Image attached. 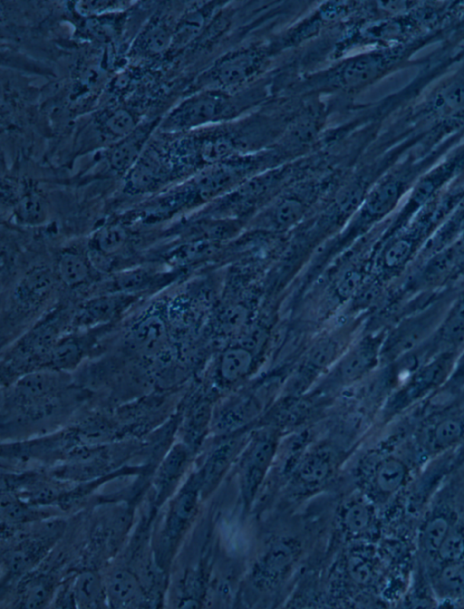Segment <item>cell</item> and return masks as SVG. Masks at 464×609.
<instances>
[{
  "label": "cell",
  "mask_w": 464,
  "mask_h": 609,
  "mask_svg": "<svg viewBox=\"0 0 464 609\" xmlns=\"http://www.w3.org/2000/svg\"><path fill=\"white\" fill-rule=\"evenodd\" d=\"M96 270L87 247L68 246L56 255L55 275L69 288H77L90 283L94 278Z\"/></svg>",
  "instance_id": "9"
},
{
  "label": "cell",
  "mask_w": 464,
  "mask_h": 609,
  "mask_svg": "<svg viewBox=\"0 0 464 609\" xmlns=\"http://www.w3.org/2000/svg\"><path fill=\"white\" fill-rule=\"evenodd\" d=\"M351 571L354 578L362 582L367 581L371 575L369 566L365 562L360 559H357L352 563Z\"/></svg>",
  "instance_id": "38"
},
{
  "label": "cell",
  "mask_w": 464,
  "mask_h": 609,
  "mask_svg": "<svg viewBox=\"0 0 464 609\" xmlns=\"http://www.w3.org/2000/svg\"><path fill=\"white\" fill-rule=\"evenodd\" d=\"M331 458L326 453H316L308 458L300 467L298 481L305 489L314 488L328 477Z\"/></svg>",
  "instance_id": "24"
},
{
  "label": "cell",
  "mask_w": 464,
  "mask_h": 609,
  "mask_svg": "<svg viewBox=\"0 0 464 609\" xmlns=\"http://www.w3.org/2000/svg\"><path fill=\"white\" fill-rule=\"evenodd\" d=\"M435 114L450 116L464 111V79L452 80L439 88L429 101Z\"/></svg>",
  "instance_id": "17"
},
{
  "label": "cell",
  "mask_w": 464,
  "mask_h": 609,
  "mask_svg": "<svg viewBox=\"0 0 464 609\" xmlns=\"http://www.w3.org/2000/svg\"><path fill=\"white\" fill-rule=\"evenodd\" d=\"M335 348L331 343H322L313 349L309 355V362L314 367H324L334 357Z\"/></svg>",
  "instance_id": "35"
},
{
  "label": "cell",
  "mask_w": 464,
  "mask_h": 609,
  "mask_svg": "<svg viewBox=\"0 0 464 609\" xmlns=\"http://www.w3.org/2000/svg\"><path fill=\"white\" fill-rule=\"evenodd\" d=\"M343 523L347 529L353 533L364 530L370 523V511L361 503H353L343 514Z\"/></svg>",
  "instance_id": "31"
},
{
  "label": "cell",
  "mask_w": 464,
  "mask_h": 609,
  "mask_svg": "<svg viewBox=\"0 0 464 609\" xmlns=\"http://www.w3.org/2000/svg\"><path fill=\"white\" fill-rule=\"evenodd\" d=\"M259 80L237 92L203 90L183 101L162 124L166 131L191 130L206 124L227 123L266 101L269 85Z\"/></svg>",
  "instance_id": "1"
},
{
  "label": "cell",
  "mask_w": 464,
  "mask_h": 609,
  "mask_svg": "<svg viewBox=\"0 0 464 609\" xmlns=\"http://www.w3.org/2000/svg\"><path fill=\"white\" fill-rule=\"evenodd\" d=\"M82 337L68 335L61 337L51 349L50 362L59 370H67L76 365L83 353Z\"/></svg>",
  "instance_id": "22"
},
{
  "label": "cell",
  "mask_w": 464,
  "mask_h": 609,
  "mask_svg": "<svg viewBox=\"0 0 464 609\" xmlns=\"http://www.w3.org/2000/svg\"><path fill=\"white\" fill-rule=\"evenodd\" d=\"M462 388H464V349L458 356L449 379L437 394L453 395Z\"/></svg>",
  "instance_id": "34"
},
{
  "label": "cell",
  "mask_w": 464,
  "mask_h": 609,
  "mask_svg": "<svg viewBox=\"0 0 464 609\" xmlns=\"http://www.w3.org/2000/svg\"><path fill=\"white\" fill-rule=\"evenodd\" d=\"M130 243L126 225L111 222L96 228L89 237L87 248L95 266L98 260L113 258L122 254Z\"/></svg>",
  "instance_id": "14"
},
{
  "label": "cell",
  "mask_w": 464,
  "mask_h": 609,
  "mask_svg": "<svg viewBox=\"0 0 464 609\" xmlns=\"http://www.w3.org/2000/svg\"><path fill=\"white\" fill-rule=\"evenodd\" d=\"M237 448V441L234 440L227 441L216 449L206 465L204 475L206 487L212 486L220 478L230 463Z\"/></svg>",
  "instance_id": "27"
},
{
  "label": "cell",
  "mask_w": 464,
  "mask_h": 609,
  "mask_svg": "<svg viewBox=\"0 0 464 609\" xmlns=\"http://www.w3.org/2000/svg\"><path fill=\"white\" fill-rule=\"evenodd\" d=\"M166 278H170V274L141 266L126 268L103 281L100 287L101 291L97 294L121 293L141 295L143 292L163 283Z\"/></svg>",
  "instance_id": "12"
},
{
  "label": "cell",
  "mask_w": 464,
  "mask_h": 609,
  "mask_svg": "<svg viewBox=\"0 0 464 609\" xmlns=\"http://www.w3.org/2000/svg\"><path fill=\"white\" fill-rule=\"evenodd\" d=\"M73 594L75 601L80 606H97L102 599L100 580L91 572L82 573L75 581Z\"/></svg>",
  "instance_id": "28"
},
{
  "label": "cell",
  "mask_w": 464,
  "mask_h": 609,
  "mask_svg": "<svg viewBox=\"0 0 464 609\" xmlns=\"http://www.w3.org/2000/svg\"><path fill=\"white\" fill-rule=\"evenodd\" d=\"M450 531V525L444 517L430 519L423 531V545L430 553H438L443 540Z\"/></svg>",
  "instance_id": "29"
},
{
  "label": "cell",
  "mask_w": 464,
  "mask_h": 609,
  "mask_svg": "<svg viewBox=\"0 0 464 609\" xmlns=\"http://www.w3.org/2000/svg\"><path fill=\"white\" fill-rule=\"evenodd\" d=\"M46 595V588L41 583L34 584L31 588H29L27 594V603H34L37 604L41 603Z\"/></svg>",
  "instance_id": "39"
},
{
  "label": "cell",
  "mask_w": 464,
  "mask_h": 609,
  "mask_svg": "<svg viewBox=\"0 0 464 609\" xmlns=\"http://www.w3.org/2000/svg\"><path fill=\"white\" fill-rule=\"evenodd\" d=\"M111 603L115 606H128L134 604L140 594L137 580L128 572H117L109 585Z\"/></svg>",
  "instance_id": "25"
},
{
  "label": "cell",
  "mask_w": 464,
  "mask_h": 609,
  "mask_svg": "<svg viewBox=\"0 0 464 609\" xmlns=\"http://www.w3.org/2000/svg\"><path fill=\"white\" fill-rule=\"evenodd\" d=\"M118 2H79L75 6L78 13L82 14H93L102 13L106 10L115 9L120 7Z\"/></svg>",
  "instance_id": "36"
},
{
  "label": "cell",
  "mask_w": 464,
  "mask_h": 609,
  "mask_svg": "<svg viewBox=\"0 0 464 609\" xmlns=\"http://www.w3.org/2000/svg\"><path fill=\"white\" fill-rule=\"evenodd\" d=\"M121 293L96 294L83 301L72 315L75 328L104 326L126 312L140 297Z\"/></svg>",
  "instance_id": "5"
},
{
  "label": "cell",
  "mask_w": 464,
  "mask_h": 609,
  "mask_svg": "<svg viewBox=\"0 0 464 609\" xmlns=\"http://www.w3.org/2000/svg\"><path fill=\"white\" fill-rule=\"evenodd\" d=\"M406 475L407 466L401 459L386 457L376 467L375 485L383 493H392L403 484Z\"/></svg>",
  "instance_id": "19"
},
{
  "label": "cell",
  "mask_w": 464,
  "mask_h": 609,
  "mask_svg": "<svg viewBox=\"0 0 464 609\" xmlns=\"http://www.w3.org/2000/svg\"><path fill=\"white\" fill-rule=\"evenodd\" d=\"M178 169L170 149L151 144L126 173V189L131 194L151 192L167 183Z\"/></svg>",
  "instance_id": "4"
},
{
  "label": "cell",
  "mask_w": 464,
  "mask_h": 609,
  "mask_svg": "<svg viewBox=\"0 0 464 609\" xmlns=\"http://www.w3.org/2000/svg\"><path fill=\"white\" fill-rule=\"evenodd\" d=\"M304 207V201L295 195L286 196L278 202L275 209L276 218L284 224L295 222L302 216Z\"/></svg>",
  "instance_id": "32"
},
{
  "label": "cell",
  "mask_w": 464,
  "mask_h": 609,
  "mask_svg": "<svg viewBox=\"0 0 464 609\" xmlns=\"http://www.w3.org/2000/svg\"><path fill=\"white\" fill-rule=\"evenodd\" d=\"M253 357L246 348L227 349L221 357L220 374L227 382H235L250 370Z\"/></svg>",
  "instance_id": "23"
},
{
  "label": "cell",
  "mask_w": 464,
  "mask_h": 609,
  "mask_svg": "<svg viewBox=\"0 0 464 609\" xmlns=\"http://www.w3.org/2000/svg\"><path fill=\"white\" fill-rule=\"evenodd\" d=\"M148 130L132 131L116 144L108 157L109 165L117 173L126 174L145 149Z\"/></svg>",
  "instance_id": "15"
},
{
  "label": "cell",
  "mask_w": 464,
  "mask_h": 609,
  "mask_svg": "<svg viewBox=\"0 0 464 609\" xmlns=\"http://www.w3.org/2000/svg\"><path fill=\"white\" fill-rule=\"evenodd\" d=\"M430 356L464 349V282L433 335L424 343Z\"/></svg>",
  "instance_id": "8"
},
{
  "label": "cell",
  "mask_w": 464,
  "mask_h": 609,
  "mask_svg": "<svg viewBox=\"0 0 464 609\" xmlns=\"http://www.w3.org/2000/svg\"><path fill=\"white\" fill-rule=\"evenodd\" d=\"M412 174L409 169H400L380 180L366 196L364 211L383 215L392 209L407 190Z\"/></svg>",
  "instance_id": "11"
},
{
  "label": "cell",
  "mask_w": 464,
  "mask_h": 609,
  "mask_svg": "<svg viewBox=\"0 0 464 609\" xmlns=\"http://www.w3.org/2000/svg\"><path fill=\"white\" fill-rule=\"evenodd\" d=\"M438 554L443 560L456 561L464 555V537L457 529H450Z\"/></svg>",
  "instance_id": "33"
},
{
  "label": "cell",
  "mask_w": 464,
  "mask_h": 609,
  "mask_svg": "<svg viewBox=\"0 0 464 609\" xmlns=\"http://www.w3.org/2000/svg\"><path fill=\"white\" fill-rule=\"evenodd\" d=\"M453 406L426 428L424 442L431 451L446 450L464 436V407L456 399Z\"/></svg>",
  "instance_id": "13"
},
{
  "label": "cell",
  "mask_w": 464,
  "mask_h": 609,
  "mask_svg": "<svg viewBox=\"0 0 464 609\" xmlns=\"http://www.w3.org/2000/svg\"><path fill=\"white\" fill-rule=\"evenodd\" d=\"M279 53L274 40L229 49L203 72L201 82L206 87L204 90L230 92L243 90L263 79Z\"/></svg>",
  "instance_id": "2"
},
{
  "label": "cell",
  "mask_w": 464,
  "mask_h": 609,
  "mask_svg": "<svg viewBox=\"0 0 464 609\" xmlns=\"http://www.w3.org/2000/svg\"><path fill=\"white\" fill-rule=\"evenodd\" d=\"M276 440L271 435L260 437L251 448L243 465L242 489L246 502L255 497L273 459Z\"/></svg>",
  "instance_id": "10"
},
{
  "label": "cell",
  "mask_w": 464,
  "mask_h": 609,
  "mask_svg": "<svg viewBox=\"0 0 464 609\" xmlns=\"http://www.w3.org/2000/svg\"><path fill=\"white\" fill-rule=\"evenodd\" d=\"M55 272L45 264L31 266L15 285L13 304L21 313L38 309L51 295Z\"/></svg>",
  "instance_id": "7"
},
{
  "label": "cell",
  "mask_w": 464,
  "mask_h": 609,
  "mask_svg": "<svg viewBox=\"0 0 464 609\" xmlns=\"http://www.w3.org/2000/svg\"><path fill=\"white\" fill-rule=\"evenodd\" d=\"M380 351L379 342L368 343L354 350L342 363L343 377L353 381L369 372L378 364Z\"/></svg>",
  "instance_id": "16"
},
{
  "label": "cell",
  "mask_w": 464,
  "mask_h": 609,
  "mask_svg": "<svg viewBox=\"0 0 464 609\" xmlns=\"http://www.w3.org/2000/svg\"><path fill=\"white\" fill-rule=\"evenodd\" d=\"M460 353L443 352L409 370L392 392L390 408L401 410L426 396L434 395L449 379Z\"/></svg>",
  "instance_id": "3"
},
{
  "label": "cell",
  "mask_w": 464,
  "mask_h": 609,
  "mask_svg": "<svg viewBox=\"0 0 464 609\" xmlns=\"http://www.w3.org/2000/svg\"><path fill=\"white\" fill-rule=\"evenodd\" d=\"M259 404L255 398L246 397L225 409L217 420V428L221 431L237 429L255 417Z\"/></svg>",
  "instance_id": "20"
},
{
  "label": "cell",
  "mask_w": 464,
  "mask_h": 609,
  "mask_svg": "<svg viewBox=\"0 0 464 609\" xmlns=\"http://www.w3.org/2000/svg\"><path fill=\"white\" fill-rule=\"evenodd\" d=\"M462 573L463 571L459 568H449L444 572L445 581L450 585L459 586L463 583L464 575Z\"/></svg>",
  "instance_id": "40"
},
{
  "label": "cell",
  "mask_w": 464,
  "mask_h": 609,
  "mask_svg": "<svg viewBox=\"0 0 464 609\" xmlns=\"http://www.w3.org/2000/svg\"><path fill=\"white\" fill-rule=\"evenodd\" d=\"M14 218L22 226H41L48 218L47 204L37 192L25 191L14 207Z\"/></svg>",
  "instance_id": "18"
},
{
  "label": "cell",
  "mask_w": 464,
  "mask_h": 609,
  "mask_svg": "<svg viewBox=\"0 0 464 609\" xmlns=\"http://www.w3.org/2000/svg\"><path fill=\"white\" fill-rule=\"evenodd\" d=\"M174 30L162 19L153 21L139 39V47L145 53H157L172 44Z\"/></svg>",
  "instance_id": "26"
},
{
  "label": "cell",
  "mask_w": 464,
  "mask_h": 609,
  "mask_svg": "<svg viewBox=\"0 0 464 609\" xmlns=\"http://www.w3.org/2000/svg\"><path fill=\"white\" fill-rule=\"evenodd\" d=\"M246 319V311L242 307H233L227 310L223 316L224 326L228 330L239 327Z\"/></svg>",
  "instance_id": "37"
},
{
  "label": "cell",
  "mask_w": 464,
  "mask_h": 609,
  "mask_svg": "<svg viewBox=\"0 0 464 609\" xmlns=\"http://www.w3.org/2000/svg\"><path fill=\"white\" fill-rule=\"evenodd\" d=\"M132 117L126 111L119 110L112 112L105 121L104 132L113 138H124L134 130Z\"/></svg>",
  "instance_id": "30"
},
{
  "label": "cell",
  "mask_w": 464,
  "mask_h": 609,
  "mask_svg": "<svg viewBox=\"0 0 464 609\" xmlns=\"http://www.w3.org/2000/svg\"><path fill=\"white\" fill-rule=\"evenodd\" d=\"M167 312V306L160 303L150 306L130 326L126 334L127 343L144 353L159 352L169 337Z\"/></svg>",
  "instance_id": "6"
},
{
  "label": "cell",
  "mask_w": 464,
  "mask_h": 609,
  "mask_svg": "<svg viewBox=\"0 0 464 609\" xmlns=\"http://www.w3.org/2000/svg\"><path fill=\"white\" fill-rule=\"evenodd\" d=\"M293 543H280L272 548L260 565V575L266 583H273L289 566L295 554Z\"/></svg>",
  "instance_id": "21"
}]
</instances>
